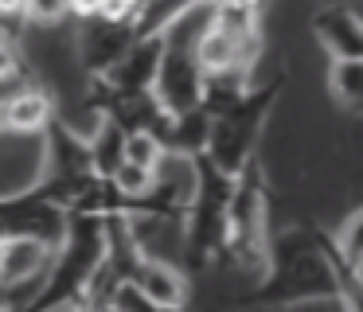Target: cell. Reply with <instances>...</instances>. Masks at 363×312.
<instances>
[{
	"mask_svg": "<svg viewBox=\"0 0 363 312\" xmlns=\"http://www.w3.org/2000/svg\"><path fill=\"white\" fill-rule=\"evenodd\" d=\"M191 8H199L196 0H137L133 16H129V31H133V39L168 35Z\"/></svg>",
	"mask_w": 363,
	"mask_h": 312,
	"instance_id": "11",
	"label": "cell"
},
{
	"mask_svg": "<svg viewBox=\"0 0 363 312\" xmlns=\"http://www.w3.org/2000/svg\"><path fill=\"white\" fill-rule=\"evenodd\" d=\"M16 74H24V55H20V43L0 31V82H12Z\"/></svg>",
	"mask_w": 363,
	"mask_h": 312,
	"instance_id": "16",
	"label": "cell"
},
{
	"mask_svg": "<svg viewBox=\"0 0 363 312\" xmlns=\"http://www.w3.org/2000/svg\"><path fill=\"white\" fill-rule=\"evenodd\" d=\"M196 4H211V0H196Z\"/></svg>",
	"mask_w": 363,
	"mask_h": 312,
	"instance_id": "21",
	"label": "cell"
},
{
	"mask_svg": "<svg viewBox=\"0 0 363 312\" xmlns=\"http://www.w3.org/2000/svg\"><path fill=\"white\" fill-rule=\"evenodd\" d=\"M129 281L149 296L157 308H188L191 296V273L172 257H137V265L129 269Z\"/></svg>",
	"mask_w": 363,
	"mask_h": 312,
	"instance_id": "7",
	"label": "cell"
},
{
	"mask_svg": "<svg viewBox=\"0 0 363 312\" xmlns=\"http://www.w3.org/2000/svg\"><path fill=\"white\" fill-rule=\"evenodd\" d=\"M0 106H4V133L9 137H40L51 125V117L59 113L55 98L43 86H20V90L4 94Z\"/></svg>",
	"mask_w": 363,
	"mask_h": 312,
	"instance_id": "9",
	"label": "cell"
},
{
	"mask_svg": "<svg viewBox=\"0 0 363 312\" xmlns=\"http://www.w3.org/2000/svg\"><path fill=\"white\" fill-rule=\"evenodd\" d=\"M28 23H43V28H59L63 20H71L67 0H24Z\"/></svg>",
	"mask_w": 363,
	"mask_h": 312,
	"instance_id": "15",
	"label": "cell"
},
{
	"mask_svg": "<svg viewBox=\"0 0 363 312\" xmlns=\"http://www.w3.org/2000/svg\"><path fill=\"white\" fill-rule=\"evenodd\" d=\"M0 133H4V106H0Z\"/></svg>",
	"mask_w": 363,
	"mask_h": 312,
	"instance_id": "19",
	"label": "cell"
},
{
	"mask_svg": "<svg viewBox=\"0 0 363 312\" xmlns=\"http://www.w3.org/2000/svg\"><path fill=\"white\" fill-rule=\"evenodd\" d=\"M0 312H12V308H9V304H4V301H0Z\"/></svg>",
	"mask_w": 363,
	"mask_h": 312,
	"instance_id": "20",
	"label": "cell"
},
{
	"mask_svg": "<svg viewBox=\"0 0 363 312\" xmlns=\"http://www.w3.org/2000/svg\"><path fill=\"white\" fill-rule=\"evenodd\" d=\"M67 12H71V20H90V16L102 12V0H67Z\"/></svg>",
	"mask_w": 363,
	"mask_h": 312,
	"instance_id": "18",
	"label": "cell"
},
{
	"mask_svg": "<svg viewBox=\"0 0 363 312\" xmlns=\"http://www.w3.org/2000/svg\"><path fill=\"white\" fill-rule=\"evenodd\" d=\"M12 23H28V16H24V0H0V31L4 35H12ZM16 39V35H12Z\"/></svg>",
	"mask_w": 363,
	"mask_h": 312,
	"instance_id": "17",
	"label": "cell"
},
{
	"mask_svg": "<svg viewBox=\"0 0 363 312\" xmlns=\"http://www.w3.org/2000/svg\"><path fill=\"white\" fill-rule=\"evenodd\" d=\"M281 90H285V74L277 70L274 78L254 82L238 101H230L223 113L211 117L203 156L219 172L235 176L250 156H258V140H262V133H266V117L274 113V101H277Z\"/></svg>",
	"mask_w": 363,
	"mask_h": 312,
	"instance_id": "3",
	"label": "cell"
},
{
	"mask_svg": "<svg viewBox=\"0 0 363 312\" xmlns=\"http://www.w3.org/2000/svg\"><path fill=\"white\" fill-rule=\"evenodd\" d=\"M51 242L35 238V234H0V301L12 304V296L20 289H28L24 301L32 296V289L40 285L43 269L51 262Z\"/></svg>",
	"mask_w": 363,
	"mask_h": 312,
	"instance_id": "5",
	"label": "cell"
},
{
	"mask_svg": "<svg viewBox=\"0 0 363 312\" xmlns=\"http://www.w3.org/2000/svg\"><path fill=\"white\" fill-rule=\"evenodd\" d=\"M313 35L328 59H363V20L352 0H332L313 16Z\"/></svg>",
	"mask_w": 363,
	"mask_h": 312,
	"instance_id": "8",
	"label": "cell"
},
{
	"mask_svg": "<svg viewBox=\"0 0 363 312\" xmlns=\"http://www.w3.org/2000/svg\"><path fill=\"white\" fill-rule=\"evenodd\" d=\"M230 184L235 176L219 172L203 152H196V191L184 215V269L196 273L219 257L223 250V215H227Z\"/></svg>",
	"mask_w": 363,
	"mask_h": 312,
	"instance_id": "4",
	"label": "cell"
},
{
	"mask_svg": "<svg viewBox=\"0 0 363 312\" xmlns=\"http://www.w3.org/2000/svg\"><path fill=\"white\" fill-rule=\"evenodd\" d=\"M203 12H207V23L230 39H242V43L266 39L262 35L266 0H211V4H203Z\"/></svg>",
	"mask_w": 363,
	"mask_h": 312,
	"instance_id": "10",
	"label": "cell"
},
{
	"mask_svg": "<svg viewBox=\"0 0 363 312\" xmlns=\"http://www.w3.org/2000/svg\"><path fill=\"white\" fill-rule=\"evenodd\" d=\"M164 140L157 133H145V129H129L125 140H121V164L129 168H141V172H157V164L164 160Z\"/></svg>",
	"mask_w": 363,
	"mask_h": 312,
	"instance_id": "13",
	"label": "cell"
},
{
	"mask_svg": "<svg viewBox=\"0 0 363 312\" xmlns=\"http://www.w3.org/2000/svg\"><path fill=\"white\" fill-rule=\"evenodd\" d=\"M242 304L262 312L297 304H336L340 312H359V281H347L336 269L316 226H285L274 230L266 269Z\"/></svg>",
	"mask_w": 363,
	"mask_h": 312,
	"instance_id": "1",
	"label": "cell"
},
{
	"mask_svg": "<svg viewBox=\"0 0 363 312\" xmlns=\"http://www.w3.org/2000/svg\"><path fill=\"white\" fill-rule=\"evenodd\" d=\"M133 43V31L121 20H106V16H90L79 20V35H74V59H79L86 78H102Z\"/></svg>",
	"mask_w": 363,
	"mask_h": 312,
	"instance_id": "6",
	"label": "cell"
},
{
	"mask_svg": "<svg viewBox=\"0 0 363 312\" xmlns=\"http://www.w3.org/2000/svg\"><path fill=\"white\" fill-rule=\"evenodd\" d=\"M269 238H274V226H269L266 172H262L258 156H250L235 172V184H230L219 257H227L235 269H242L250 281H258L262 269H266V257H269Z\"/></svg>",
	"mask_w": 363,
	"mask_h": 312,
	"instance_id": "2",
	"label": "cell"
},
{
	"mask_svg": "<svg viewBox=\"0 0 363 312\" xmlns=\"http://www.w3.org/2000/svg\"><path fill=\"white\" fill-rule=\"evenodd\" d=\"M102 312H168V308H157V304H152L149 296H145L141 289L133 285V281L121 277L118 285H113L110 293H106ZM176 312H184V308H176Z\"/></svg>",
	"mask_w": 363,
	"mask_h": 312,
	"instance_id": "14",
	"label": "cell"
},
{
	"mask_svg": "<svg viewBox=\"0 0 363 312\" xmlns=\"http://www.w3.org/2000/svg\"><path fill=\"white\" fill-rule=\"evenodd\" d=\"M328 94L336 106L359 113L363 109V59H332L328 67Z\"/></svg>",
	"mask_w": 363,
	"mask_h": 312,
	"instance_id": "12",
	"label": "cell"
}]
</instances>
